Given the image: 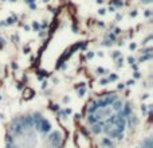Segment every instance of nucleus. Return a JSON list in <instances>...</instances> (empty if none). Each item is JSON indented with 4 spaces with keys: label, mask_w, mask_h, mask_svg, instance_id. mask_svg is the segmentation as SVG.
<instances>
[{
    "label": "nucleus",
    "mask_w": 153,
    "mask_h": 148,
    "mask_svg": "<svg viewBox=\"0 0 153 148\" xmlns=\"http://www.w3.org/2000/svg\"><path fill=\"white\" fill-rule=\"evenodd\" d=\"M132 148H152V135L151 132L141 135L140 138L134 139L132 144Z\"/></svg>",
    "instance_id": "obj_3"
},
{
    "label": "nucleus",
    "mask_w": 153,
    "mask_h": 148,
    "mask_svg": "<svg viewBox=\"0 0 153 148\" xmlns=\"http://www.w3.org/2000/svg\"><path fill=\"white\" fill-rule=\"evenodd\" d=\"M83 127L95 148H124L137 138L138 117L125 97L106 93L89 101Z\"/></svg>",
    "instance_id": "obj_1"
},
{
    "label": "nucleus",
    "mask_w": 153,
    "mask_h": 148,
    "mask_svg": "<svg viewBox=\"0 0 153 148\" xmlns=\"http://www.w3.org/2000/svg\"><path fill=\"white\" fill-rule=\"evenodd\" d=\"M63 128L54 117L40 111L15 116L4 131L3 148H66Z\"/></svg>",
    "instance_id": "obj_2"
}]
</instances>
